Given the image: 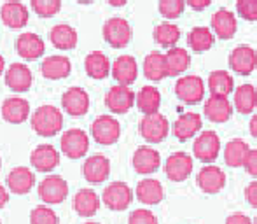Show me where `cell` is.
<instances>
[{"label":"cell","mask_w":257,"mask_h":224,"mask_svg":"<svg viewBox=\"0 0 257 224\" xmlns=\"http://www.w3.org/2000/svg\"><path fill=\"white\" fill-rule=\"evenodd\" d=\"M30 125L41 137H54L63 128V114L54 105H41L32 112Z\"/></svg>","instance_id":"1"},{"label":"cell","mask_w":257,"mask_h":224,"mask_svg":"<svg viewBox=\"0 0 257 224\" xmlns=\"http://www.w3.org/2000/svg\"><path fill=\"white\" fill-rule=\"evenodd\" d=\"M170 123L161 112L146 114L140 121V135L151 144H159L168 137Z\"/></svg>","instance_id":"2"},{"label":"cell","mask_w":257,"mask_h":224,"mask_svg":"<svg viewBox=\"0 0 257 224\" xmlns=\"http://www.w3.org/2000/svg\"><path fill=\"white\" fill-rule=\"evenodd\" d=\"M91 137L102 146H112L121 137V125L114 116H98L91 125Z\"/></svg>","instance_id":"3"},{"label":"cell","mask_w":257,"mask_h":224,"mask_svg":"<svg viewBox=\"0 0 257 224\" xmlns=\"http://www.w3.org/2000/svg\"><path fill=\"white\" fill-rule=\"evenodd\" d=\"M61 153L72 160L82 158L89 149V137L84 130L81 128H70L61 135L60 140Z\"/></svg>","instance_id":"4"},{"label":"cell","mask_w":257,"mask_h":224,"mask_svg":"<svg viewBox=\"0 0 257 224\" xmlns=\"http://www.w3.org/2000/svg\"><path fill=\"white\" fill-rule=\"evenodd\" d=\"M103 39L115 49L126 48L132 41V25L124 18H110L103 25Z\"/></svg>","instance_id":"5"},{"label":"cell","mask_w":257,"mask_h":224,"mask_svg":"<svg viewBox=\"0 0 257 224\" xmlns=\"http://www.w3.org/2000/svg\"><path fill=\"white\" fill-rule=\"evenodd\" d=\"M177 98L187 105H196L205 96V82L198 75H184L175 84Z\"/></svg>","instance_id":"6"},{"label":"cell","mask_w":257,"mask_h":224,"mask_svg":"<svg viewBox=\"0 0 257 224\" xmlns=\"http://www.w3.org/2000/svg\"><path fill=\"white\" fill-rule=\"evenodd\" d=\"M102 200L110 210L121 212V210H126V208L132 205L133 191H132V187L124 182H112L103 189Z\"/></svg>","instance_id":"7"},{"label":"cell","mask_w":257,"mask_h":224,"mask_svg":"<svg viewBox=\"0 0 257 224\" xmlns=\"http://www.w3.org/2000/svg\"><path fill=\"white\" fill-rule=\"evenodd\" d=\"M39 196L44 203L56 205L67 200L68 196V184L60 175H48L39 184Z\"/></svg>","instance_id":"8"},{"label":"cell","mask_w":257,"mask_h":224,"mask_svg":"<svg viewBox=\"0 0 257 224\" xmlns=\"http://www.w3.org/2000/svg\"><path fill=\"white\" fill-rule=\"evenodd\" d=\"M105 105L114 114H124L135 105V93L130 86L115 84L105 95Z\"/></svg>","instance_id":"9"},{"label":"cell","mask_w":257,"mask_h":224,"mask_svg":"<svg viewBox=\"0 0 257 224\" xmlns=\"http://www.w3.org/2000/svg\"><path fill=\"white\" fill-rule=\"evenodd\" d=\"M194 156L198 158L203 163H212V161L217 160L220 151V139L215 132L208 130V132H203L198 135V139L194 140Z\"/></svg>","instance_id":"10"},{"label":"cell","mask_w":257,"mask_h":224,"mask_svg":"<svg viewBox=\"0 0 257 224\" xmlns=\"http://www.w3.org/2000/svg\"><path fill=\"white\" fill-rule=\"evenodd\" d=\"M61 107L74 118H81L89 109V95L86 89L79 86H72L61 95Z\"/></svg>","instance_id":"11"},{"label":"cell","mask_w":257,"mask_h":224,"mask_svg":"<svg viewBox=\"0 0 257 224\" xmlns=\"http://www.w3.org/2000/svg\"><path fill=\"white\" fill-rule=\"evenodd\" d=\"M229 67L240 75H250L257 67V53L250 46H238L229 55Z\"/></svg>","instance_id":"12"},{"label":"cell","mask_w":257,"mask_h":224,"mask_svg":"<svg viewBox=\"0 0 257 224\" xmlns=\"http://www.w3.org/2000/svg\"><path fill=\"white\" fill-rule=\"evenodd\" d=\"M28 9L25 4L18 2V0H9L0 7V20L6 27L13 28V30H20L25 28L28 23Z\"/></svg>","instance_id":"13"},{"label":"cell","mask_w":257,"mask_h":224,"mask_svg":"<svg viewBox=\"0 0 257 224\" xmlns=\"http://www.w3.org/2000/svg\"><path fill=\"white\" fill-rule=\"evenodd\" d=\"M82 175L91 184L105 182L110 175V160L103 154H93L82 165Z\"/></svg>","instance_id":"14"},{"label":"cell","mask_w":257,"mask_h":224,"mask_svg":"<svg viewBox=\"0 0 257 224\" xmlns=\"http://www.w3.org/2000/svg\"><path fill=\"white\" fill-rule=\"evenodd\" d=\"M193 172V158L186 153H173L165 163V173L173 182H182Z\"/></svg>","instance_id":"15"},{"label":"cell","mask_w":257,"mask_h":224,"mask_svg":"<svg viewBox=\"0 0 257 224\" xmlns=\"http://www.w3.org/2000/svg\"><path fill=\"white\" fill-rule=\"evenodd\" d=\"M34 75L25 63H13L6 70V84L9 89L16 93H25L32 88Z\"/></svg>","instance_id":"16"},{"label":"cell","mask_w":257,"mask_h":224,"mask_svg":"<svg viewBox=\"0 0 257 224\" xmlns=\"http://www.w3.org/2000/svg\"><path fill=\"white\" fill-rule=\"evenodd\" d=\"M32 167L39 172H51L60 165V154L58 149L51 144H41L37 146L30 154Z\"/></svg>","instance_id":"17"},{"label":"cell","mask_w":257,"mask_h":224,"mask_svg":"<svg viewBox=\"0 0 257 224\" xmlns=\"http://www.w3.org/2000/svg\"><path fill=\"white\" fill-rule=\"evenodd\" d=\"M16 51L23 60H37L46 51L44 39L41 35L34 34V32H25V34H21L18 37Z\"/></svg>","instance_id":"18"},{"label":"cell","mask_w":257,"mask_h":224,"mask_svg":"<svg viewBox=\"0 0 257 224\" xmlns=\"http://www.w3.org/2000/svg\"><path fill=\"white\" fill-rule=\"evenodd\" d=\"M200 189L206 194H217L226 186V173L215 165H210L200 170L196 179Z\"/></svg>","instance_id":"19"},{"label":"cell","mask_w":257,"mask_h":224,"mask_svg":"<svg viewBox=\"0 0 257 224\" xmlns=\"http://www.w3.org/2000/svg\"><path fill=\"white\" fill-rule=\"evenodd\" d=\"M110 74L114 75V79L122 86H130L137 81L139 77V65L137 60L130 55H122L114 61V65H110Z\"/></svg>","instance_id":"20"},{"label":"cell","mask_w":257,"mask_h":224,"mask_svg":"<svg viewBox=\"0 0 257 224\" xmlns=\"http://www.w3.org/2000/svg\"><path fill=\"white\" fill-rule=\"evenodd\" d=\"M133 168L137 173L142 175H151V173L158 172L159 165H161V156L156 149L149 146H142L135 151L133 154Z\"/></svg>","instance_id":"21"},{"label":"cell","mask_w":257,"mask_h":224,"mask_svg":"<svg viewBox=\"0 0 257 224\" xmlns=\"http://www.w3.org/2000/svg\"><path fill=\"white\" fill-rule=\"evenodd\" d=\"M2 118L11 125H21L30 118V103L20 96H9L2 103Z\"/></svg>","instance_id":"22"},{"label":"cell","mask_w":257,"mask_h":224,"mask_svg":"<svg viewBox=\"0 0 257 224\" xmlns=\"http://www.w3.org/2000/svg\"><path fill=\"white\" fill-rule=\"evenodd\" d=\"M35 186V175L30 168L18 167L13 168L7 175V187L14 194H27Z\"/></svg>","instance_id":"23"},{"label":"cell","mask_w":257,"mask_h":224,"mask_svg":"<svg viewBox=\"0 0 257 224\" xmlns=\"http://www.w3.org/2000/svg\"><path fill=\"white\" fill-rule=\"evenodd\" d=\"M72 63L67 56H48L41 65V74L42 77L49 79V81H60L70 75Z\"/></svg>","instance_id":"24"},{"label":"cell","mask_w":257,"mask_h":224,"mask_svg":"<svg viewBox=\"0 0 257 224\" xmlns=\"http://www.w3.org/2000/svg\"><path fill=\"white\" fill-rule=\"evenodd\" d=\"M201 130V116L196 112H186L182 114L173 125V135L179 142L193 139L198 132Z\"/></svg>","instance_id":"25"},{"label":"cell","mask_w":257,"mask_h":224,"mask_svg":"<svg viewBox=\"0 0 257 224\" xmlns=\"http://www.w3.org/2000/svg\"><path fill=\"white\" fill-rule=\"evenodd\" d=\"M212 28H213V34L219 39H222V41L233 39L238 28L236 16L227 9H219L212 16Z\"/></svg>","instance_id":"26"},{"label":"cell","mask_w":257,"mask_h":224,"mask_svg":"<svg viewBox=\"0 0 257 224\" xmlns=\"http://www.w3.org/2000/svg\"><path fill=\"white\" fill-rule=\"evenodd\" d=\"M233 114V105L227 100V96H215L212 95L205 102V116L212 123H226L229 121Z\"/></svg>","instance_id":"27"},{"label":"cell","mask_w":257,"mask_h":224,"mask_svg":"<svg viewBox=\"0 0 257 224\" xmlns=\"http://www.w3.org/2000/svg\"><path fill=\"white\" fill-rule=\"evenodd\" d=\"M49 41L53 42V46L56 49L70 51V49H74L75 46H77L79 35H77V32H75V28H72L70 25L60 23L51 28V32H49Z\"/></svg>","instance_id":"28"},{"label":"cell","mask_w":257,"mask_h":224,"mask_svg":"<svg viewBox=\"0 0 257 224\" xmlns=\"http://www.w3.org/2000/svg\"><path fill=\"white\" fill-rule=\"evenodd\" d=\"M135 194L139 201L146 205H158L165 198V189H163L161 182L156 179H144L137 184Z\"/></svg>","instance_id":"29"},{"label":"cell","mask_w":257,"mask_h":224,"mask_svg":"<svg viewBox=\"0 0 257 224\" xmlns=\"http://www.w3.org/2000/svg\"><path fill=\"white\" fill-rule=\"evenodd\" d=\"M74 208L81 217H91L100 208L98 194L93 189H88V187L77 191L74 196Z\"/></svg>","instance_id":"30"},{"label":"cell","mask_w":257,"mask_h":224,"mask_svg":"<svg viewBox=\"0 0 257 224\" xmlns=\"http://www.w3.org/2000/svg\"><path fill=\"white\" fill-rule=\"evenodd\" d=\"M144 74L149 81H163L168 77V67H166V58L163 53L153 51L144 60Z\"/></svg>","instance_id":"31"},{"label":"cell","mask_w":257,"mask_h":224,"mask_svg":"<svg viewBox=\"0 0 257 224\" xmlns=\"http://www.w3.org/2000/svg\"><path fill=\"white\" fill-rule=\"evenodd\" d=\"M166 58V67H168V77H177V75L184 74L191 65V56L184 48H170L168 53L165 55Z\"/></svg>","instance_id":"32"},{"label":"cell","mask_w":257,"mask_h":224,"mask_svg":"<svg viewBox=\"0 0 257 224\" xmlns=\"http://www.w3.org/2000/svg\"><path fill=\"white\" fill-rule=\"evenodd\" d=\"M84 68L91 79H105L110 74V61L102 51H91L84 60Z\"/></svg>","instance_id":"33"},{"label":"cell","mask_w":257,"mask_h":224,"mask_svg":"<svg viewBox=\"0 0 257 224\" xmlns=\"http://www.w3.org/2000/svg\"><path fill=\"white\" fill-rule=\"evenodd\" d=\"M135 102L140 112H144V116L154 114V112H159V107H161V93L154 86H144L135 96Z\"/></svg>","instance_id":"34"},{"label":"cell","mask_w":257,"mask_h":224,"mask_svg":"<svg viewBox=\"0 0 257 224\" xmlns=\"http://www.w3.org/2000/svg\"><path fill=\"white\" fill-rule=\"evenodd\" d=\"M234 107L240 114H250L257 107V89L252 84H241L234 89Z\"/></svg>","instance_id":"35"},{"label":"cell","mask_w":257,"mask_h":224,"mask_svg":"<svg viewBox=\"0 0 257 224\" xmlns=\"http://www.w3.org/2000/svg\"><path fill=\"white\" fill-rule=\"evenodd\" d=\"M248 151H250V147H248V144L245 140L234 139L231 142H227L226 149H224V161L233 168L243 167V161L247 158Z\"/></svg>","instance_id":"36"},{"label":"cell","mask_w":257,"mask_h":224,"mask_svg":"<svg viewBox=\"0 0 257 224\" xmlns=\"http://www.w3.org/2000/svg\"><path fill=\"white\" fill-rule=\"evenodd\" d=\"M234 81L226 70H213L208 75V89L215 96H227L233 93Z\"/></svg>","instance_id":"37"},{"label":"cell","mask_w":257,"mask_h":224,"mask_svg":"<svg viewBox=\"0 0 257 224\" xmlns=\"http://www.w3.org/2000/svg\"><path fill=\"white\" fill-rule=\"evenodd\" d=\"M187 44H189V48L196 53L208 51V49L213 46V34L205 27H196L189 32V35H187Z\"/></svg>","instance_id":"38"},{"label":"cell","mask_w":257,"mask_h":224,"mask_svg":"<svg viewBox=\"0 0 257 224\" xmlns=\"http://www.w3.org/2000/svg\"><path fill=\"white\" fill-rule=\"evenodd\" d=\"M180 39V30L173 23H161L154 28V41L163 48H175Z\"/></svg>","instance_id":"39"},{"label":"cell","mask_w":257,"mask_h":224,"mask_svg":"<svg viewBox=\"0 0 257 224\" xmlns=\"http://www.w3.org/2000/svg\"><path fill=\"white\" fill-rule=\"evenodd\" d=\"M32 9L41 18H53L60 13L61 0H32Z\"/></svg>","instance_id":"40"},{"label":"cell","mask_w":257,"mask_h":224,"mask_svg":"<svg viewBox=\"0 0 257 224\" xmlns=\"http://www.w3.org/2000/svg\"><path fill=\"white\" fill-rule=\"evenodd\" d=\"M32 224H58V215L48 205H39L30 214Z\"/></svg>","instance_id":"41"},{"label":"cell","mask_w":257,"mask_h":224,"mask_svg":"<svg viewBox=\"0 0 257 224\" xmlns=\"http://www.w3.org/2000/svg\"><path fill=\"white\" fill-rule=\"evenodd\" d=\"M159 13L166 20H177L184 13L186 2L184 0H159Z\"/></svg>","instance_id":"42"},{"label":"cell","mask_w":257,"mask_h":224,"mask_svg":"<svg viewBox=\"0 0 257 224\" xmlns=\"http://www.w3.org/2000/svg\"><path fill=\"white\" fill-rule=\"evenodd\" d=\"M236 11L243 20L257 21V0H238Z\"/></svg>","instance_id":"43"},{"label":"cell","mask_w":257,"mask_h":224,"mask_svg":"<svg viewBox=\"0 0 257 224\" xmlns=\"http://www.w3.org/2000/svg\"><path fill=\"white\" fill-rule=\"evenodd\" d=\"M128 224H158V217L147 208H139L130 214Z\"/></svg>","instance_id":"44"},{"label":"cell","mask_w":257,"mask_h":224,"mask_svg":"<svg viewBox=\"0 0 257 224\" xmlns=\"http://www.w3.org/2000/svg\"><path fill=\"white\" fill-rule=\"evenodd\" d=\"M243 167L247 170V173H250L252 177H257V149H250L243 161Z\"/></svg>","instance_id":"45"},{"label":"cell","mask_w":257,"mask_h":224,"mask_svg":"<svg viewBox=\"0 0 257 224\" xmlns=\"http://www.w3.org/2000/svg\"><path fill=\"white\" fill-rule=\"evenodd\" d=\"M245 198H247L250 207L257 208V180L250 182L247 187H245Z\"/></svg>","instance_id":"46"},{"label":"cell","mask_w":257,"mask_h":224,"mask_svg":"<svg viewBox=\"0 0 257 224\" xmlns=\"http://www.w3.org/2000/svg\"><path fill=\"white\" fill-rule=\"evenodd\" d=\"M226 224H252L250 217L245 214H231L227 215Z\"/></svg>","instance_id":"47"},{"label":"cell","mask_w":257,"mask_h":224,"mask_svg":"<svg viewBox=\"0 0 257 224\" xmlns=\"http://www.w3.org/2000/svg\"><path fill=\"white\" fill-rule=\"evenodd\" d=\"M184 2L187 4V6L191 7V9L194 11H203L206 9V7L212 4V0H184Z\"/></svg>","instance_id":"48"},{"label":"cell","mask_w":257,"mask_h":224,"mask_svg":"<svg viewBox=\"0 0 257 224\" xmlns=\"http://www.w3.org/2000/svg\"><path fill=\"white\" fill-rule=\"evenodd\" d=\"M7 201H9V193H7L6 187H4L2 184H0V208L6 207Z\"/></svg>","instance_id":"49"},{"label":"cell","mask_w":257,"mask_h":224,"mask_svg":"<svg viewBox=\"0 0 257 224\" xmlns=\"http://www.w3.org/2000/svg\"><path fill=\"white\" fill-rule=\"evenodd\" d=\"M250 133L254 139H257V114L250 119Z\"/></svg>","instance_id":"50"},{"label":"cell","mask_w":257,"mask_h":224,"mask_svg":"<svg viewBox=\"0 0 257 224\" xmlns=\"http://www.w3.org/2000/svg\"><path fill=\"white\" fill-rule=\"evenodd\" d=\"M126 2H128V0H107V4L112 7H122V6H126Z\"/></svg>","instance_id":"51"},{"label":"cell","mask_w":257,"mask_h":224,"mask_svg":"<svg viewBox=\"0 0 257 224\" xmlns=\"http://www.w3.org/2000/svg\"><path fill=\"white\" fill-rule=\"evenodd\" d=\"M4 72H6V61H4V58L0 56V75H2Z\"/></svg>","instance_id":"52"},{"label":"cell","mask_w":257,"mask_h":224,"mask_svg":"<svg viewBox=\"0 0 257 224\" xmlns=\"http://www.w3.org/2000/svg\"><path fill=\"white\" fill-rule=\"evenodd\" d=\"M77 4H82V6H88V4H93L95 0H75Z\"/></svg>","instance_id":"53"},{"label":"cell","mask_w":257,"mask_h":224,"mask_svg":"<svg viewBox=\"0 0 257 224\" xmlns=\"http://www.w3.org/2000/svg\"><path fill=\"white\" fill-rule=\"evenodd\" d=\"M252 224H257V215H255V219H254V222H252Z\"/></svg>","instance_id":"54"},{"label":"cell","mask_w":257,"mask_h":224,"mask_svg":"<svg viewBox=\"0 0 257 224\" xmlns=\"http://www.w3.org/2000/svg\"><path fill=\"white\" fill-rule=\"evenodd\" d=\"M84 224H100V222H84Z\"/></svg>","instance_id":"55"}]
</instances>
